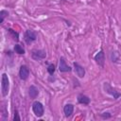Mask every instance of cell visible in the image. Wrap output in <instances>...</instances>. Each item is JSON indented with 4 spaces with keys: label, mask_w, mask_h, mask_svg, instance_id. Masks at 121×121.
I'll return each instance as SVG.
<instances>
[{
    "label": "cell",
    "mask_w": 121,
    "mask_h": 121,
    "mask_svg": "<svg viewBox=\"0 0 121 121\" xmlns=\"http://www.w3.org/2000/svg\"><path fill=\"white\" fill-rule=\"evenodd\" d=\"M59 70L61 73H66V72H71L72 71V67L69 66L64 59V57H60V62H59Z\"/></svg>",
    "instance_id": "obj_7"
},
{
    "label": "cell",
    "mask_w": 121,
    "mask_h": 121,
    "mask_svg": "<svg viewBox=\"0 0 121 121\" xmlns=\"http://www.w3.org/2000/svg\"><path fill=\"white\" fill-rule=\"evenodd\" d=\"M101 116H102L103 118H110L112 115L110 114V112H102V113H101Z\"/></svg>",
    "instance_id": "obj_19"
},
{
    "label": "cell",
    "mask_w": 121,
    "mask_h": 121,
    "mask_svg": "<svg viewBox=\"0 0 121 121\" xmlns=\"http://www.w3.org/2000/svg\"><path fill=\"white\" fill-rule=\"evenodd\" d=\"M24 40L26 44H30L37 40V33L32 29H27L24 33Z\"/></svg>",
    "instance_id": "obj_4"
},
{
    "label": "cell",
    "mask_w": 121,
    "mask_h": 121,
    "mask_svg": "<svg viewBox=\"0 0 121 121\" xmlns=\"http://www.w3.org/2000/svg\"><path fill=\"white\" fill-rule=\"evenodd\" d=\"M55 70H56V66H55L53 63H51V64H49V65L47 66V72H48V74H49L50 76H52V75L55 73Z\"/></svg>",
    "instance_id": "obj_16"
},
{
    "label": "cell",
    "mask_w": 121,
    "mask_h": 121,
    "mask_svg": "<svg viewBox=\"0 0 121 121\" xmlns=\"http://www.w3.org/2000/svg\"><path fill=\"white\" fill-rule=\"evenodd\" d=\"M8 32L9 33L10 37L12 38V40H14L15 42H18L19 41V33L16 32L15 30H13L12 28H9L8 29Z\"/></svg>",
    "instance_id": "obj_13"
},
{
    "label": "cell",
    "mask_w": 121,
    "mask_h": 121,
    "mask_svg": "<svg viewBox=\"0 0 121 121\" xmlns=\"http://www.w3.org/2000/svg\"><path fill=\"white\" fill-rule=\"evenodd\" d=\"M103 89H104V91H105L107 94H109L110 95H112L114 99H118V98L121 96V94H120L118 91H116V89L112 88V87L110 85L109 82H104V84H103Z\"/></svg>",
    "instance_id": "obj_2"
},
{
    "label": "cell",
    "mask_w": 121,
    "mask_h": 121,
    "mask_svg": "<svg viewBox=\"0 0 121 121\" xmlns=\"http://www.w3.org/2000/svg\"><path fill=\"white\" fill-rule=\"evenodd\" d=\"M13 120H14V121H20V120H21V117L19 116V113H18V111H17V110H15V112H14Z\"/></svg>",
    "instance_id": "obj_18"
},
{
    "label": "cell",
    "mask_w": 121,
    "mask_h": 121,
    "mask_svg": "<svg viewBox=\"0 0 121 121\" xmlns=\"http://www.w3.org/2000/svg\"><path fill=\"white\" fill-rule=\"evenodd\" d=\"M111 60L112 62H116L118 60V54L117 52H112L111 54Z\"/></svg>",
    "instance_id": "obj_17"
},
{
    "label": "cell",
    "mask_w": 121,
    "mask_h": 121,
    "mask_svg": "<svg viewBox=\"0 0 121 121\" xmlns=\"http://www.w3.org/2000/svg\"><path fill=\"white\" fill-rule=\"evenodd\" d=\"M19 77L22 80H26L29 77V68L26 65H21L19 69Z\"/></svg>",
    "instance_id": "obj_9"
},
{
    "label": "cell",
    "mask_w": 121,
    "mask_h": 121,
    "mask_svg": "<svg viewBox=\"0 0 121 121\" xmlns=\"http://www.w3.org/2000/svg\"><path fill=\"white\" fill-rule=\"evenodd\" d=\"M31 58L34 60H42L46 58V52L43 49H35L31 53Z\"/></svg>",
    "instance_id": "obj_5"
},
{
    "label": "cell",
    "mask_w": 121,
    "mask_h": 121,
    "mask_svg": "<svg viewBox=\"0 0 121 121\" xmlns=\"http://www.w3.org/2000/svg\"><path fill=\"white\" fill-rule=\"evenodd\" d=\"M94 60H95V62H96V64H98L100 67H104L105 66V53H104V51L101 49L100 51H98L95 55V57H94Z\"/></svg>",
    "instance_id": "obj_6"
},
{
    "label": "cell",
    "mask_w": 121,
    "mask_h": 121,
    "mask_svg": "<svg viewBox=\"0 0 121 121\" xmlns=\"http://www.w3.org/2000/svg\"><path fill=\"white\" fill-rule=\"evenodd\" d=\"M28 95L30 98L35 99L39 95V89L35 85H30L28 88Z\"/></svg>",
    "instance_id": "obj_10"
},
{
    "label": "cell",
    "mask_w": 121,
    "mask_h": 121,
    "mask_svg": "<svg viewBox=\"0 0 121 121\" xmlns=\"http://www.w3.org/2000/svg\"><path fill=\"white\" fill-rule=\"evenodd\" d=\"M14 52L15 53H17V54H19V55H24L25 53H26V51H25V49H24V47L22 46V45H20V44H15L14 45Z\"/></svg>",
    "instance_id": "obj_14"
},
{
    "label": "cell",
    "mask_w": 121,
    "mask_h": 121,
    "mask_svg": "<svg viewBox=\"0 0 121 121\" xmlns=\"http://www.w3.org/2000/svg\"><path fill=\"white\" fill-rule=\"evenodd\" d=\"M63 112H64V115L66 117H69L73 114L74 112V105L71 104V103H68L66 104L64 107H63Z\"/></svg>",
    "instance_id": "obj_12"
},
{
    "label": "cell",
    "mask_w": 121,
    "mask_h": 121,
    "mask_svg": "<svg viewBox=\"0 0 121 121\" xmlns=\"http://www.w3.org/2000/svg\"><path fill=\"white\" fill-rule=\"evenodd\" d=\"M9 91V79L6 73L2 74L1 77V93L2 96H7Z\"/></svg>",
    "instance_id": "obj_1"
},
{
    "label": "cell",
    "mask_w": 121,
    "mask_h": 121,
    "mask_svg": "<svg viewBox=\"0 0 121 121\" xmlns=\"http://www.w3.org/2000/svg\"><path fill=\"white\" fill-rule=\"evenodd\" d=\"M32 112L37 117H42L44 113L43 105L40 101H34L32 104Z\"/></svg>",
    "instance_id": "obj_3"
},
{
    "label": "cell",
    "mask_w": 121,
    "mask_h": 121,
    "mask_svg": "<svg viewBox=\"0 0 121 121\" xmlns=\"http://www.w3.org/2000/svg\"><path fill=\"white\" fill-rule=\"evenodd\" d=\"M73 66H74V71H75L76 75H77L79 78H84L85 73H86L85 68H84L82 65H80L78 62H74V63H73Z\"/></svg>",
    "instance_id": "obj_8"
},
{
    "label": "cell",
    "mask_w": 121,
    "mask_h": 121,
    "mask_svg": "<svg viewBox=\"0 0 121 121\" xmlns=\"http://www.w3.org/2000/svg\"><path fill=\"white\" fill-rule=\"evenodd\" d=\"M78 102L79 104H83V105H89L90 102H91V99L88 95H83V94H79L78 95Z\"/></svg>",
    "instance_id": "obj_11"
},
{
    "label": "cell",
    "mask_w": 121,
    "mask_h": 121,
    "mask_svg": "<svg viewBox=\"0 0 121 121\" xmlns=\"http://www.w3.org/2000/svg\"><path fill=\"white\" fill-rule=\"evenodd\" d=\"M8 16H9V12L7 10H5V9H2L0 11V23L2 24L4 22V20H5V18L8 17Z\"/></svg>",
    "instance_id": "obj_15"
}]
</instances>
